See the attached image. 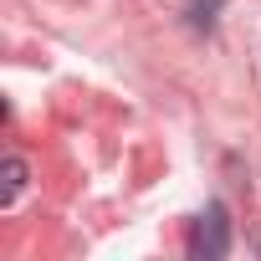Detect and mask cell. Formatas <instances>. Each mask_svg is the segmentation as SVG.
<instances>
[{
  "instance_id": "cell-1",
  "label": "cell",
  "mask_w": 261,
  "mask_h": 261,
  "mask_svg": "<svg viewBox=\"0 0 261 261\" xmlns=\"http://www.w3.org/2000/svg\"><path fill=\"white\" fill-rule=\"evenodd\" d=\"M190 251L205 256V261H215V256L230 251V220H225V205H210V210L195 220V241H190Z\"/></svg>"
},
{
  "instance_id": "cell-2",
  "label": "cell",
  "mask_w": 261,
  "mask_h": 261,
  "mask_svg": "<svg viewBox=\"0 0 261 261\" xmlns=\"http://www.w3.org/2000/svg\"><path fill=\"white\" fill-rule=\"evenodd\" d=\"M220 6H225V0H190V11H185V16H190V26H195V31H210Z\"/></svg>"
},
{
  "instance_id": "cell-3",
  "label": "cell",
  "mask_w": 261,
  "mask_h": 261,
  "mask_svg": "<svg viewBox=\"0 0 261 261\" xmlns=\"http://www.w3.org/2000/svg\"><path fill=\"white\" fill-rule=\"evenodd\" d=\"M21 185H26V164L21 159H6V190H0V205H11L21 195Z\"/></svg>"
}]
</instances>
